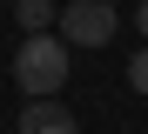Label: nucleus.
Here are the masks:
<instances>
[{
  "label": "nucleus",
  "instance_id": "f257e3e1",
  "mask_svg": "<svg viewBox=\"0 0 148 134\" xmlns=\"http://www.w3.org/2000/svg\"><path fill=\"white\" fill-rule=\"evenodd\" d=\"M67 67H74V54H67L61 34H20V47H14V87L27 101L61 94L67 87Z\"/></svg>",
  "mask_w": 148,
  "mask_h": 134
},
{
  "label": "nucleus",
  "instance_id": "f03ea898",
  "mask_svg": "<svg viewBox=\"0 0 148 134\" xmlns=\"http://www.w3.org/2000/svg\"><path fill=\"white\" fill-rule=\"evenodd\" d=\"M54 27H61V40H74V47H108L114 27H121V14L108 7V0H67Z\"/></svg>",
  "mask_w": 148,
  "mask_h": 134
},
{
  "label": "nucleus",
  "instance_id": "7ed1b4c3",
  "mask_svg": "<svg viewBox=\"0 0 148 134\" xmlns=\"http://www.w3.org/2000/svg\"><path fill=\"white\" fill-rule=\"evenodd\" d=\"M20 134H81V127H74V107H61L54 94H40V101L20 107Z\"/></svg>",
  "mask_w": 148,
  "mask_h": 134
},
{
  "label": "nucleus",
  "instance_id": "20e7f679",
  "mask_svg": "<svg viewBox=\"0 0 148 134\" xmlns=\"http://www.w3.org/2000/svg\"><path fill=\"white\" fill-rule=\"evenodd\" d=\"M14 20H20V34H54L61 7H54V0H20V7H14Z\"/></svg>",
  "mask_w": 148,
  "mask_h": 134
},
{
  "label": "nucleus",
  "instance_id": "39448f33",
  "mask_svg": "<svg viewBox=\"0 0 148 134\" xmlns=\"http://www.w3.org/2000/svg\"><path fill=\"white\" fill-rule=\"evenodd\" d=\"M128 87H135V94H148V47L128 61Z\"/></svg>",
  "mask_w": 148,
  "mask_h": 134
},
{
  "label": "nucleus",
  "instance_id": "423d86ee",
  "mask_svg": "<svg viewBox=\"0 0 148 134\" xmlns=\"http://www.w3.org/2000/svg\"><path fill=\"white\" fill-rule=\"evenodd\" d=\"M135 27H141V40H148V0H141V7H135Z\"/></svg>",
  "mask_w": 148,
  "mask_h": 134
}]
</instances>
